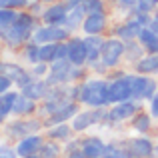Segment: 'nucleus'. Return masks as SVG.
Returning <instances> with one entry per match:
<instances>
[{"label": "nucleus", "mask_w": 158, "mask_h": 158, "mask_svg": "<svg viewBox=\"0 0 158 158\" xmlns=\"http://www.w3.org/2000/svg\"><path fill=\"white\" fill-rule=\"evenodd\" d=\"M140 30H142V26H140V24L136 22V18L130 14V16H124V20H120V22L112 28V36L120 38L122 42H130V40L138 38Z\"/></svg>", "instance_id": "10"}, {"label": "nucleus", "mask_w": 158, "mask_h": 158, "mask_svg": "<svg viewBox=\"0 0 158 158\" xmlns=\"http://www.w3.org/2000/svg\"><path fill=\"white\" fill-rule=\"evenodd\" d=\"M0 158H20L10 142H0Z\"/></svg>", "instance_id": "38"}, {"label": "nucleus", "mask_w": 158, "mask_h": 158, "mask_svg": "<svg viewBox=\"0 0 158 158\" xmlns=\"http://www.w3.org/2000/svg\"><path fill=\"white\" fill-rule=\"evenodd\" d=\"M30 0H0V8H12V10H26Z\"/></svg>", "instance_id": "37"}, {"label": "nucleus", "mask_w": 158, "mask_h": 158, "mask_svg": "<svg viewBox=\"0 0 158 158\" xmlns=\"http://www.w3.org/2000/svg\"><path fill=\"white\" fill-rule=\"evenodd\" d=\"M140 104H142V102H136V100H124V102L110 104V106H108V112H106L104 124H118V122L132 120L134 114H138V112L142 110Z\"/></svg>", "instance_id": "4"}, {"label": "nucleus", "mask_w": 158, "mask_h": 158, "mask_svg": "<svg viewBox=\"0 0 158 158\" xmlns=\"http://www.w3.org/2000/svg\"><path fill=\"white\" fill-rule=\"evenodd\" d=\"M54 60H58V42L40 44V62L52 64Z\"/></svg>", "instance_id": "30"}, {"label": "nucleus", "mask_w": 158, "mask_h": 158, "mask_svg": "<svg viewBox=\"0 0 158 158\" xmlns=\"http://www.w3.org/2000/svg\"><path fill=\"white\" fill-rule=\"evenodd\" d=\"M108 28H110V16H108V10H102L86 14L80 30L84 36H104Z\"/></svg>", "instance_id": "7"}, {"label": "nucleus", "mask_w": 158, "mask_h": 158, "mask_svg": "<svg viewBox=\"0 0 158 158\" xmlns=\"http://www.w3.org/2000/svg\"><path fill=\"white\" fill-rule=\"evenodd\" d=\"M66 42H68V62L74 66H86L88 54H86V46H84V36L72 34Z\"/></svg>", "instance_id": "13"}, {"label": "nucleus", "mask_w": 158, "mask_h": 158, "mask_svg": "<svg viewBox=\"0 0 158 158\" xmlns=\"http://www.w3.org/2000/svg\"><path fill=\"white\" fill-rule=\"evenodd\" d=\"M140 42V46L144 48V52L148 54H158V34L154 30H150V28H142L138 34V38H136Z\"/></svg>", "instance_id": "24"}, {"label": "nucleus", "mask_w": 158, "mask_h": 158, "mask_svg": "<svg viewBox=\"0 0 158 158\" xmlns=\"http://www.w3.org/2000/svg\"><path fill=\"white\" fill-rule=\"evenodd\" d=\"M84 16H86V12H84V8H82V6L68 10V14H66V20H64V28L70 32V34H76V32L82 28Z\"/></svg>", "instance_id": "23"}, {"label": "nucleus", "mask_w": 158, "mask_h": 158, "mask_svg": "<svg viewBox=\"0 0 158 158\" xmlns=\"http://www.w3.org/2000/svg\"><path fill=\"white\" fill-rule=\"evenodd\" d=\"M126 44V48H124V60L128 62V64H134V62H138L140 58L144 56V48L140 46L138 40H130V42H124Z\"/></svg>", "instance_id": "27"}, {"label": "nucleus", "mask_w": 158, "mask_h": 158, "mask_svg": "<svg viewBox=\"0 0 158 158\" xmlns=\"http://www.w3.org/2000/svg\"><path fill=\"white\" fill-rule=\"evenodd\" d=\"M102 44H104V36H84V46H86V54H88L86 66H90L96 60H100Z\"/></svg>", "instance_id": "21"}, {"label": "nucleus", "mask_w": 158, "mask_h": 158, "mask_svg": "<svg viewBox=\"0 0 158 158\" xmlns=\"http://www.w3.org/2000/svg\"><path fill=\"white\" fill-rule=\"evenodd\" d=\"M102 158H130V156H128V152H126L124 146H118V144L110 142V144H106Z\"/></svg>", "instance_id": "31"}, {"label": "nucleus", "mask_w": 158, "mask_h": 158, "mask_svg": "<svg viewBox=\"0 0 158 158\" xmlns=\"http://www.w3.org/2000/svg\"><path fill=\"white\" fill-rule=\"evenodd\" d=\"M44 136H46L48 140H54V142H68L70 138L74 136L72 128H70V124H54V126H48L46 132H44Z\"/></svg>", "instance_id": "22"}, {"label": "nucleus", "mask_w": 158, "mask_h": 158, "mask_svg": "<svg viewBox=\"0 0 158 158\" xmlns=\"http://www.w3.org/2000/svg\"><path fill=\"white\" fill-rule=\"evenodd\" d=\"M44 142H46V136L36 132V134H28V136H24V138L16 140L14 148H16V152H18V156L22 158V156H28V154H36V152L42 148Z\"/></svg>", "instance_id": "15"}, {"label": "nucleus", "mask_w": 158, "mask_h": 158, "mask_svg": "<svg viewBox=\"0 0 158 158\" xmlns=\"http://www.w3.org/2000/svg\"><path fill=\"white\" fill-rule=\"evenodd\" d=\"M152 16H154V18H158V8L154 10V14H152Z\"/></svg>", "instance_id": "45"}, {"label": "nucleus", "mask_w": 158, "mask_h": 158, "mask_svg": "<svg viewBox=\"0 0 158 158\" xmlns=\"http://www.w3.org/2000/svg\"><path fill=\"white\" fill-rule=\"evenodd\" d=\"M64 158H86L82 148H76V150H70V152H64Z\"/></svg>", "instance_id": "42"}, {"label": "nucleus", "mask_w": 158, "mask_h": 158, "mask_svg": "<svg viewBox=\"0 0 158 158\" xmlns=\"http://www.w3.org/2000/svg\"><path fill=\"white\" fill-rule=\"evenodd\" d=\"M70 36L72 34H70L64 26H52V24H42L40 22V26L32 32L30 40L40 46V44H48V42H64V40L70 38Z\"/></svg>", "instance_id": "8"}, {"label": "nucleus", "mask_w": 158, "mask_h": 158, "mask_svg": "<svg viewBox=\"0 0 158 158\" xmlns=\"http://www.w3.org/2000/svg\"><path fill=\"white\" fill-rule=\"evenodd\" d=\"M134 72L144 74V76H154L158 74V54H144L138 62H134Z\"/></svg>", "instance_id": "20"}, {"label": "nucleus", "mask_w": 158, "mask_h": 158, "mask_svg": "<svg viewBox=\"0 0 158 158\" xmlns=\"http://www.w3.org/2000/svg\"><path fill=\"white\" fill-rule=\"evenodd\" d=\"M148 106H150V114H152V118H158V92L150 98V100H148Z\"/></svg>", "instance_id": "41"}, {"label": "nucleus", "mask_w": 158, "mask_h": 158, "mask_svg": "<svg viewBox=\"0 0 158 158\" xmlns=\"http://www.w3.org/2000/svg\"><path fill=\"white\" fill-rule=\"evenodd\" d=\"M38 112V102L28 98L26 94H22L18 90V96L14 100V106H12V116L16 118H28V116H36Z\"/></svg>", "instance_id": "17"}, {"label": "nucleus", "mask_w": 158, "mask_h": 158, "mask_svg": "<svg viewBox=\"0 0 158 158\" xmlns=\"http://www.w3.org/2000/svg\"><path fill=\"white\" fill-rule=\"evenodd\" d=\"M44 6H46V4H42L40 0H30V4H28L26 10L30 12V14H34V16H38V18H40V14L44 12Z\"/></svg>", "instance_id": "39"}, {"label": "nucleus", "mask_w": 158, "mask_h": 158, "mask_svg": "<svg viewBox=\"0 0 158 158\" xmlns=\"http://www.w3.org/2000/svg\"><path fill=\"white\" fill-rule=\"evenodd\" d=\"M130 122H132V130L138 132V134H142V136L152 130V114L150 112L140 110L138 114H134V118H132Z\"/></svg>", "instance_id": "26"}, {"label": "nucleus", "mask_w": 158, "mask_h": 158, "mask_svg": "<svg viewBox=\"0 0 158 158\" xmlns=\"http://www.w3.org/2000/svg\"><path fill=\"white\" fill-rule=\"evenodd\" d=\"M16 96H18V90H10L6 94H0V126L12 116V106H14Z\"/></svg>", "instance_id": "25"}, {"label": "nucleus", "mask_w": 158, "mask_h": 158, "mask_svg": "<svg viewBox=\"0 0 158 158\" xmlns=\"http://www.w3.org/2000/svg\"><path fill=\"white\" fill-rule=\"evenodd\" d=\"M42 4H52V2H58V0H40Z\"/></svg>", "instance_id": "44"}, {"label": "nucleus", "mask_w": 158, "mask_h": 158, "mask_svg": "<svg viewBox=\"0 0 158 158\" xmlns=\"http://www.w3.org/2000/svg\"><path fill=\"white\" fill-rule=\"evenodd\" d=\"M22 158H40V154L36 152V154H28V156H22Z\"/></svg>", "instance_id": "43"}, {"label": "nucleus", "mask_w": 158, "mask_h": 158, "mask_svg": "<svg viewBox=\"0 0 158 158\" xmlns=\"http://www.w3.org/2000/svg\"><path fill=\"white\" fill-rule=\"evenodd\" d=\"M22 60L26 62L28 66L38 64V62H40V46H38V44L32 42V40H28V42L22 46Z\"/></svg>", "instance_id": "28"}, {"label": "nucleus", "mask_w": 158, "mask_h": 158, "mask_svg": "<svg viewBox=\"0 0 158 158\" xmlns=\"http://www.w3.org/2000/svg\"><path fill=\"white\" fill-rule=\"evenodd\" d=\"M16 18H18V10L0 8V28H6V26H10V24H14Z\"/></svg>", "instance_id": "33"}, {"label": "nucleus", "mask_w": 158, "mask_h": 158, "mask_svg": "<svg viewBox=\"0 0 158 158\" xmlns=\"http://www.w3.org/2000/svg\"><path fill=\"white\" fill-rule=\"evenodd\" d=\"M156 80H158V78H156Z\"/></svg>", "instance_id": "46"}, {"label": "nucleus", "mask_w": 158, "mask_h": 158, "mask_svg": "<svg viewBox=\"0 0 158 158\" xmlns=\"http://www.w3.org/2000/svg\"><path fill=\"white\" fill-rule=\"evenodd\" d=\"M62 152H64V148H62L60 142H54V140L46 138V142L42 144V148L38 150V154H40V158H60Z\"/></svg>", "instance_id": "29"}, {"label": "nucleus", "mask_w": 158, "mask_h": 158, "mask_svg": "<svg viewBox=\"0 0 158 158\" xmlns=\"http://www.w3.org/2000/svg\"><path fill=\"white\" fill-rule=\"evenodd\" d=\"M30 38L32 36L26 34L24 30H20L16 24H10V26H6V28H0V42H2L6 48H10V50L22 48Z\"/></svg>", "instance_id": "9"}, {"label": "nucleus", "mask_w": 158, "mask_h": 158, "mask_svg": "<svg viewBox=\"0 0 158 158\" xmlns=\"http://www.w3.org/2000/svg\"><path fill=\"white\" fill-rule=\"evenodd\" d=\"M108 100H110V104L132 100V72L108 80Z\"/></svg>", "instance_id": "6"}, {"label": "nucleus", "mask_w": 158, "mask_h": 158, "mask_svg": "<svg viewBox=\"0 0 158 158\" xmlns=\"http://www.w3.org/2000/svg\"><path fill=\"white\" fill-rule=\"evenodd\" d=\"M136 2H138V0H112L114 8L122 16H130L132 12H134V8H136Z\"/></svg>", "instance_id": "32"}, {"label": "nucleus", "mask_w": 158, "mask_h": 158, "mask_svg": "<svg viewBox=\"0 0 158 158\" xmlns=\"http://www.w3.org/2000/svg\"><path fill=\"white\" fill-rule=\"evenodd\" d=\"M80 112V102H68L62 108H58L54 114L44 118V128L54 126V124H70V120Z\"/></svg>", "instance_id": "14"}, {"label": "nucleus", "mask_w": 158, "mask_h": 158, "mask_svg": "<svg viewBox=\"0 0 158 158\" xmlns=\"http://www.w3.org/2000/svg\"><path fill=\"white\" fill-rule=\"evenodd\" d=\"M110 2H112V0H110Z\"/></svg>", "instance_id": "47"}, {"label": "nucleus", "mask_w": 158, "mask_h": 158, "mask_svg": "<svg viewBox=\"0 0 158 158\" xmlns=\"http://www.w3.org/2000/svg\"><path fill=\"white\" fill-rule=\"evenodd\" d=\"M70 68H72V64L68 60H54L50 64V70H48L46 82L50 86L70 84Z\"/></svg>", "instance_id": "11"}, {"label": "nucleus", "mask_w": 158, "mask_h": 158, "mask_svg": "<svg viewBox=\"0 0 158 158\" xmlns=\"http://www.w3.org/2000/svg\"><path fill=\"white\" fill-rule=\"evenodd\" d=\"M108 2L106 0H82V8H84L86 14H90V12H102L106 10Z\"/></svg>", "instance_id": "34"}, {"label": "nucleus", "mask_w": 158, "mask_h": 158, "mask_svg": "<svg viewBox=\"0 0 158 158\" xmlns=\"http://www.w3.org/2000/svg\"><path fill=\"white\" fill-rule=\"evenodd\" d=\"M80 148H82L86 158H102L106 142L102 138H98V136H86V138H82Z\"/></svg>", "instance_id": "19"}, {"label": "nucleus", "mask_w": 158, "mask_h": 158, "mask_svg": "<svg viewBox=\"0 0 158 158\" xmlns=\"http://www.w3.org/2000/svg\"><path fill=\"white\" fill-rule=\"evenodd\" d=\"M12 86H14V82L10 80V78L6 76V74H0V94H6L12 90Z\"/></svg>", "instance_id": "40"}, {"label": "nucleus", "mask_w": 158, "mask_h": 158, "mask_svg": "<svg viewBox=\"0 0 158 158\" xmlns=\"http://www.w3.org/2000/svg\"><path fill=\"white\" fill-rule=\"evenodd\" d=\"M126 152L130 158H148L152 154V150H154V144H152L150 138H146V136H136V138L128 140L126 146Z\"/></svg>", "instance_id": "16"}, {"label": "nucleus", "mask_w": 158, "mask_h": 158, "mask_svg": "<svg viewBox=\"0 0 158 158\" xmlns=\"http://www.w3.org/2000/svg\"><path fill=\"white\" fill-rule=\"evenodd\" d=\"M124 48L126 44L122 42L120 38L116 36H104V44H102V50H100V62L108 68L110 72L112 68H118L124 60Z\"/></svg>", "instance_id": "3"}, {"label": "nucleus", "mask_w": 158, "mask_h": 158, "mask_svg": "<svg viewBox=\"0 0 158 158\" xmlns=\"http://www.w3.org/2000/svg\"><path fill=\"white\" fill-rule=\"evenodd\" d=\"M158 8V0H138L134 12H144V14H154Z\"/></svg>", "instance_id": "35"}, {"label": "nucleus", "mask_w": 158, "mask_h": 158, "mask_svg": "<svg viewBox=\"0 0 158 158\" xmlns=\"http://www.w3.org/2000/svg\"><path fill=\"white\" fill-rule=\"evenodd\" d=\"M28 70H30L32 78H46L48 70H50V64H46V62H38V64L28 66Z\"/></svg>", "instance_id": "36"}, {"label": "nucleus", "mask_w": 158, "mask_h": 158, "mask_svg": "<svg viewBox=\"0 0 158 158\" xmlns=\"http://www.w3.org/2000/svg\"><path fill=\"white\" fill-rule=\"evenodd\" d=\"M66 14H68V10H66L64 2L58 0V2H52V4H46V6H44V12L40 14V22L52 24V26H64Z\"/></svg>", "instance_id": "12"}, {"label": "nucleus", "mask_w": 158, "mask_h": 158, "mask_svg": "<svg viewBox=\"0 0 158 158\" xmlns=\"http://www.w3.org/2000/svg\"><path fill=\"white\" fill-rule=\"evenodd\" d=\"M158 92V80L152 76L132 72V100L148 102Z\"/></svg>", "instance_id": "5"}, {"label": "nucleus", "mask_w": 158, "mask_h": 158, "mask_svg": "<svg viewBox=\"0 0 158 158\" xmlns=\"http://www.w3.org/2000/svg\"><path fill=\"white\" fill-rule=\"evenodd\" d=\"M44 130V120L40 116H28V118H12L2 124V134L6 140H20L28 134H36V132Z\"/></svg>", "instance_id": "2"}, {"label": "nucleus", "mask_w": 158, "mask_h": 158, "mask_svg": "<svg viewBox=\"0 0 158 158\" xmlns=\"http://www.w3.org/2000/svg\"><path fill=\"white\" fill-rule=\"evenodd\" d=\"M48 90H50V84L46 82V78H34L30 84L20 88V92L26 94L28 98H32V100H36V102H42L44 98H46Z\"/></svg>", "instance_id": "18"}, {"label": "nucleus", "mask_w": 158, "mask_h": 158, "mask_svg": "<svg viewBox=\"0 0 158 158\" xmlns=\"http://www.w3.org/2000/svg\"><path fill=\"white\" fill-rule=\"evenodd\" d=\"M78 102L86 108H106L108 100V78L104 76H88L80 82V96Z\"/></svg>", "instance_id": "1"}]
</instances>
